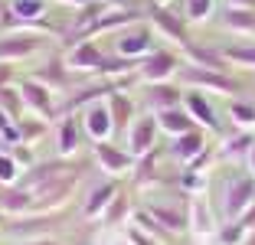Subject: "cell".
<instances>
[{"mask_svg": "<svg viewBox=\"0 0 255 245\" xmlns=\"http://www.w3.org/2000/svg\"><path fill=\"white\" fill-rule=\"evenodd\" d=\"M255 203V180L252 177H236L226 190V216L229 219H239L249 206Z\"/></svg>", "mask_w": 255, "mask_h": 245, "instance_id": "cell-1", "label": "cell"}, {"mask_svg": "<svg viewBox=\"0 0 255 245\" xmlns=\"http://www.w3.org/2000/svg\"><path fill=\"white\" fill-rule=\"evenodd\" d=\"M39 46H43L39 33H7V36H0V62L33 56Z\"/></svg>", "mask_w": 255, "mask_h": 245, "instance_id": "cell-2", "label": "cell"}, {"mask_svg": "<svg viewBox=\"0 0 255 245\" xmlns=\"http://www.w3.org/2000/svg\"><path fill=\"white\" fill-rule=\"evenodd\" d=\"M150 20H154V26H157L164 36L180 39L183 46L190 43V39H187V20H180V16L173 13V10H167V7H160V3H157V7L150 10Z\"/></svg>", "mask_w": 255, "mask_h": 245, "instance_id": "cell-3", "label": "cell"}, {"mask_svg": "<svg viewBox=\"0 0 255 245\" xmlns=\"http://www.w3.org/2000/svg\"><path fill=\"white\" fill-rule=\"evenodd\" d=\"M102 59H105L102 46H95L92 39H79V43L72 46V52H69L66 62L72 69H98V66H102Z\"/></svg>", "mask_w": 255, "mask_h": 245, "instance_id": "cell-4", "label": "cell"}, {"mask_svg": "<svg viewBox=\"0 0 255 245\" xmlns=\"http://www.w3.org/2000/svg\"><path fill=\"white\" fill-rule=\"evenodd\" d=\"M183 79L193 82V85H206V89H216V92H236V82L219 75L216 69H183Z\"/></svg>", "mask_w": 255, "mask_h": 245, "instance_id": "cell-5", "label": "cell"}, {"mask_svg": "<svg viewBox=\"0 0 255 245\" xmlns=\"http://www.w3.org/2000/svg\"><path fill=\"white\" fill-rule=\"evenodd\" d=\"M118 52L125 59H137V56L150 52V33L147 30H131L125 36H118Z\"/></svg>", "mask_w": 255, "mask_h": 245, "instance_id": "cell-6", "label": "cell"}, {"mask_svg": "<svg viewBox=\"0 0 255 245\" xmlns=\"http://www.w3.org/2000/svg\"><path fill=\"white\" fill-rule=\"evenodd\" d=\"M20 95H23V102L33 105L36 112H53V102H49V85H43V82L26 79L20 85Z\"/></svg>", "mask_w": 255, "mask_h": 245, "instance_id": "cell-7", "label": "cell"}, {"mask_svg": "<svg viewBox=\"0 0 255 245\" xmlns=\"http://www.w3.org/2000/svg\"><path fill=\"white\" fill-rule=\"evenodd\" d=\"M173 72H177V59H173L170 52H150L147 62H144V79L160 82V79H167V75H173Z\"/></svg>", "mask_w": 255, "mask_h": 245, "instance_id": "cell-8", "label": "cell"}, {"mask_svg": "<svg viewBox=\"0 0 255 245\" xmlns=\"http://www.w3.org/2000/svg\"><path fill=\"white\" fill-rule=\"evenodd\" d=\"M154 131H157L154 118H141L137 121L134 131H131V154H147V150L154 147Z\"/></svg>", "mask_w": 255, "mask_h": 245, "instance_id": "cell-9", "label": "cell"}, {"mask_svg": "<svg viewBox=\"0 0 255 245\" xmlns=\"http://www.w3.org/2000/svg\"><path fill=\"white\" fill-rule=\"evenodd\" d=\"M187 56H190V59H196L203 69H216V72L223 69V62H226L223 49H210V46L203 49L200 43H187Z\"/></svg>", "mask_w": 255, "mask_h": 245, "instance_id": "cell-10", "label": "cell"}, {"mask_svg": "<svg viewBox=\"0 0 255 245\" xmlns=\"http://www.w3.org/2000/svg\"><path fill=\"white\" fill-rule=\"evenodd\" d=\"M85 127H89L92 137H105L108 131H112V115H108V108H102V105H95V108H89V115H85Z\"/></svg>", "mask_w": 255, "mask_h": 245, "instance_id": "cell-11", "label": "cell"}, {"mask_svg": "<svg viewBox=\"0 0 255 245\" xmlns=\"http://www.w3.org/2000/svg\"><path fill=\"white\" fill-rule=\"evenodd\" d=\"M95 157H98L102 163H105L108 170H128V163H131V154H125V150L112 147V144H105V141H98Z\"/></svg>", "mask_w": 255, "mask_h": 245, "instance_id": "cell-12", "label": "cell"}, {"mask_svg": "<svg viewBox=\"0 0 255 245\" xmlns=\"http://www.w3.org/2000/svg\"><path fill=\"white\" fill-rule=\"evenodd\" d=\"M10 13L16 16V23H30L36 20V16H43L46 10V0H7Z\"/></svg>", "mask_w": 255, "mask_h": 245, "instance_id": "cell-13", "label": "cell"}, {"mask_svg": "<svg viewBox=\"0 0 255 245\" xmlns=\"http://www.w3.org/2000/svg\"><path fill=\"white\" fill-rule=\"evenodd\" d=\"M223 23L229 30H239V33H252L255 30V10H242V7H226Z\"/></svg>", "mask_w": 255, "mask_h": 245, "instance_id": "cell-14", "label": "cell"}, {"mask_svg": "<svg viewBox=\"0 0 255 245\" xmlns=\"http://www.w3.org/2000/svg\"><path fill=\"white\" fill-rule=\"evenodd\" d=\"M160 127H167L170 134H190L193 131V118L177 112V108H167V112H160Z\"/></svg>", "mask_w": 255, "mask_h": 245, "instance_id": "cell-15", "label": "cell"}, {"mask_svg": "<svg viewBox=\"0 0 255 245\" xmlns=\"http://www.w3.org/2000/svg\"><path fill=\"white\" fill-rule=\"evenodd\" d=\"M112 196H118V186H115V183H105V186H98L95 193L89 196V203H85V216H98L102 209L108 206V200H112Z\"/></svg>", "mask_w": 255, "mask_h": 245, "instance_id": "cell-16", "label": "cell"}, {"mask_svg": "<svg viewBox=\"0 0 255 245\" xmlns=\"http://www.w3.org/2000/svg\"><path fill=\"white\" fill-rule=\"evenodd\" d=\"M112 124L115 127H121V124H128V118L134 115V105H131V98H125V95H112Z\"/></svg>", "mask_w": 255, "mask_h": 245, "instance_id": "cell-17", "label": "cell"}, {"mask_svg": "<svg viewBox=\"0 0 255 245\" xmlns=\"http://www.w3.org/2000/svg\"><path fill=\"white\" fill-rule=\"evenodd\" d=\"M147 216H154V223H160L164 229H180V226H183V213L167 209V206H150Z\"/></svg>", "mask_w": 255, "mask_h": 245, "instance_id": "cell-18", "label": "cell"}, {"mask_svg": "<svg viewBox=\"0 0 255 245\" xmlns=\"http://www.w3.org/2000/svg\"><path fill=\"white\" fill-rule=\"evenodd\" d=\"M187 105H190V112H193V118H200L203 124H210V127H219L216 124V112L203 102V95H187Z\"/></svg>", "mask_w": 255, "mask_h": 245, "instance_id": "cell-19", "label": "cell"}, {"mask_svg": "<svg viewBox=\"0 0 255 245\" xmlns=\"http://www.w3.org/2000/svg\"><path fill=\"white\" fill-rule=\"evenodd\" d=\"M75 144H79V127H75L72 118H66L59 124V150H62V154H72Z\"/></svg>", "mask_w": 255, "mask_h": 245, "instance_id": "cell-20", "label": "cell"}, {"mask_svg": "<svg viewBox=\"0 0 255 245\" xmlns=\"http://www.w3.org/2000/svg\"><path fill=\"white\" fill-rule=\"evenodd\" d=\"M180 98V92L177 89H167V85H154L150 89V105L154 108H160V112H167V108H173V102Z\"/></svg>", "mask_w": 255, "mask_h": 245, "instance_id": "cell-21", "label": "cell"}, {"mask_svg": "<svg viewBox=\"0 0 255 245\" xmlns=\"http://www.w3.org/2000/svg\"><path fill=\"white\" fill-rule=\"evenodd\" d=\"M200 147H203V137H200L196 131H190V134H180V141H177L173 154H177V157H183V160H190V157H193Z\"/></svg>", "mask_w": 255, "mask_h": 245, "instance_id": "cell-22", "label": "cell"}, {"mask_svg": "<svg viewBox=\"0 0 255 245\" xmlns=\"http://www.w3.org/2000/svg\"><path fill=\"white\" fill-rule=\"evenodd\" d=\"M36 82H43V85H66V72H62V62L59 59H53L49 66H43V69H36Z\"/></svg>", "mask_w": 255, "mask_h": 245, "instance_id": "cell-23", "label": "cell"}, {"mask_svg": "<svg viewBox=\"0 0 255 245\" xmlns=\"http://www.w3.org/2000/svg\"><path fill=\"white\" fill-rule=\"evenodd\" d=\"M30 203H33V193H26V190H13V193L0 196V206L10 209V213H20V209H26Z\"/></svg>", "mask_w": 255, "mask_h": 245, "instance_id": "cell-24", "label": "cell"}, {"mask_svg": "<svg viewBox=\"0 0 255 245\" xmlns=\"http://www.w3.org/2000/svg\"><path fill=\"white\" fill-rule=\"evenodd\" d=\"M213 0H190L187 3V20H206V16L213 13Z\"/></svg>", "mask_w": 255, "mask_h": 245, "instance_id": "cell-25", "label": "cell"}, {"mask_svg": "<svg viewBox=\"0 0 255 245\" xmlns=\"http://www.w3.org/2000/svg\"><path fill=\"white\" fill-rule=\"evenodd\" d=\"M0 108H3V112H7L10 118H16V112H20V102H16V95L7 89V85L0 89Z\"/></svg>", "mask_w": 255, "mask_h": 245, "instance_id": "cell-26", "label": "cell"}, {"mask_svg": "<svg viewBox=\"0 0 255 245\" xmlns=\"http://www.w3.org/2000/svg\"><path fill=\"white\" fill-rule=\"evenodd\" d=\"M16 180V160L0 154V183H13Z\"/></svg>", "mask_w": 255, "mask_h": 245, "instance_id": "cell-27", "label": "cell"}, {"mask_svg": "<svg viewBox=\"0 0 255 245\" xmlns=\"http://www.w3.org/2000/svg\"><path fill=\"white\" fill-rule=\"evenodd\" d=\"M233 118H239V121H255V108H252V105H233Z\"/></svg>", "mask_w": 255, "mask_h": 245, "instance_id": "cell-28", "label": "cell"}, {"mask_svg": "<svg viewBox=\"0 0 255 245\" xmlns=\"http://www.w3.org/2000/svg\"><path fill=\"white\" fill-rule=\"evenodd\" d=\"M193 213H196V219H193V223H196V229H200V232H206V229H210V213H203V206H200V203H193Z\"/></svg>", "mask_w": 255, "mask_h": 245, "instance_id": "cell-29", "label": "cell"}, {"mask_svg": "<svg viewBox=\"0 0 255 245\" xmlns=\"http://www.w3.org/2000/svg\"><path fill=\"white\" fill-rule=\"evenodd\" d=\"M252 137H249V134H242V137H236V141H229V154H242V150L246 147H252Z\"/></svg>", "mask_w": 255, "mask_h": 245, "instance_id": "cell-30", "label": "cell"}, {"mask_svg": "<svg viewBox=\"0 0 255 245\" xmlns=\"http://www.w3.org/2000/svg\"><path fill=\"white\" fill-rule=\"evenodd\" d=\"M239 226H242V229H252V226H255V203L239 216Z\"/></svg>", "mask_w": 255, "mask_h": 245, "instance_id": "cell-31", "label": "cell"}, {"mask_svg": "<svg viewBox=\"0 0 255 245\" xmlns=\"http://www.w3.org/2000/svg\"><path fill=\"white\" fill-rule=\"evenodd\" d=\"M121 209H125V196H115V206L108 209V216H105V219H108V223H115V219L121 216Z\"/></svg>", "mask_w": 255, "mask_h": 245, "instance_id": "cell-32", "label": "cell"}, {"mask_svg": "<svg viewBox=\"0 0 255 245\" xmlns=\"http://www.w3.org/2000/svg\"><path fill=\"white\" fill-rule=\"evenodd\" d=\"M239 239H242V226H229V232H223V242H226V245L239 242Z\"/></svg>", "mask_w": 255, "mask_h": 245, "instance_id": "cell-33", "label": "cell"}, {"mask_svg": "<svg viewBox=\"0 0 255 245\" xmlns=\"http://www.w3.org/2000/svg\"><path fill=\"white\" fill-rule=\"evenodd\" d=\"M0 134H7V137H16V127L7 124V115L0 112Z\"/></svg>", "mask_w": 255, "mask_h": 245, "instance_id": "cell-34", "label": "cell"}, {"mask_svg": "<svg viewBox=\"0 0 255 245\" xmlns=\"http://www.w3.org/2000/svg\"><path fill=\"white\" fill-rule=\"evenodd\" d=\"M229 7H242V10H255V0H226Z\"/></svg>", "mask_w": 255, "mask_h": 245, "instance_id": "cell-35", "label": "cell"}, {"mask_svg": "<svg viewBox=\"0 0 255 245\" xmlns=\"http://www.w3.org/2000/svg\"><path fill=\"white\" fill-rule=\"evenodd\" d=\"M7 82H10V66H7V62H0V89H3Z\"/></svg>", "mask_w": 255, "mask_h": 245, "instance_id": "cell-36", "label": "cell"}, {"mask_svg": "<svg viewBox=\"0 0 255 245\" xmlns=\"http://www.w3.org/2000/svg\"><path fill=\"white\" fill-rule=\"evenodd\" d=\"M131 242H134V245H154V242H147L141 232H131Z\"/></svg>", "mask_w": 255, "mask_h": 245, "instance_id": "cell-37", "label": "cell"}, {"mask_svg": "<svg viewBox=\"0 0 255 245\" xmlns=\"http://www.w3.org/2000/svg\"><path fill=\"white\" fill-rule=\"evenodd\" d=\"M59 3H72V7H85L89 0H59Z\"/></svg>", "mask_w": 255, "mask_h": 245, "instance_id": "cell-38", "label": "cell"}, {"mask_svg": "<svg viewBox=\"0 0 255 245\" xmlns=\"http://www.w3.org/2000/svg\"><path fill=\"white\" fill-rule=\"evenodd\" d=\"M102 3H112V7H121V3H125V0H102Z\"/></svg>", "mask_w": 255, "mask_h": 245, "instance_id": "cell-39", "label": "cell"}, {"mask_svg": "<svg viewBox=\"0 0 255 245\" xmlns=\"http://www.w3.org/2000/svg\"><path fill=\"white\" fill-rule=\"evenodd\" d=\"M3 7H7V0H0V16H3Z\"/></svg>", "mask_w": 255, "mask_h": 245, "instance_id": "cell-40", "label": "cell"}, {"mask_svg": "<svg viewBox=\"0 0 255 245\" xmlns=\"http://www.w3.org/2000/svg\"><path fill=\"white\" fill-rule=\"evenodd\" d=\"M252 170H255V144H252Z\"/></svg>", "mask_w": 255, "mask_h": 245, "instance_id": "cell-41", "label": "cell"}, {"mask_svg": "<svg viewBox=\"0 0 255 245\" xmlns=\"http://www.w3.org/2000/svg\"><path fill=\"white\" fill-rule=\"evenodd\" d=\"M157 3H160V7H167V3H170V0H157Z\"/></svg>", "mask_w": 255, "mask_h": 245, "instance_id": "cell-42", "label": "cell"}, {"mask_svg": "<svg viewBox=\"0 0 255 245\" xmlns=\"http://www.w3.org/2000/svg\"><path fill=\"white\" fill-rule=\"evenodd\" d=\"M33 245H53V242H33Z\"/></svg>", "mask_w": 255, "mask_h": 245, "instance_id": "cell-43", "label": "cell"}, {"mask_svg": "<svg viewBox=\"0 0 255 245\" xmlns=\"http://www.w3.org/2000/svg\"><path fill=\"white\" fill-rule=\"evenodd\" d=\"M252 245H255V242H252Z\"/></svg>", "mask_w": 255, "mask_h": 245, "instance_id": "cell-44", "label": "cell"}]
</instances>
